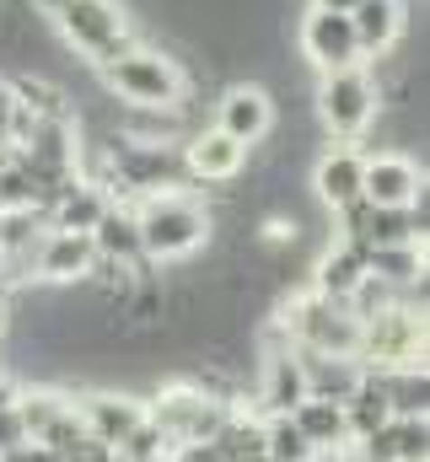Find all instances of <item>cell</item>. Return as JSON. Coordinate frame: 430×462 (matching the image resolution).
<instances>
[{
    "mask_svg": "<svg viewBox=\"0 0 430 462\" xmlns=\"http://www.w3.org/2000/svg\"><path fill=\"white\" fill-rule=\"evenodd\" d=\"M0 462H60L49 447H38V441H16V447H5Z\"/></svg>",
    "mask_w": 430,
    "mask_h": 462,
    "instance_id": "obj_28",
    "label": "cell"
},
{
    "mask_svg": "<svg viewBox=\"0 0 430 462\" xmlns=\"http://www.w3.org/2000/svg\"><path fill=\"white\" fill-rule=\"evenodd\" d=\"M296 43H302V54H307V65L328 76V70H350V65H360V49H355V32H350V16H339V11H307L302 16V32H296Z\"/></svg>",
    "mask_w": 430,
    "mask_h": 462,
    "instance_id": "obj_11",
    "label": "cell"
},
{
    "mask_svg": "<svg viewBox=\"0 0 430 462\" xmlns=\"http://www.w3.org/2000/svg\"><path fill=\"white\" fill-rule=\"evenodd\" d=\"M366 274L388 280L393 291H409L425 280V242H398V247H366Z\"/></svg>",
    "mask_w": 430,
    "mask_h": 462,
    "instance_id": "obj_23",
    "label": "cell"
},
{
    "mask_svg": "<svg viewBox=\"0 0 430 462\" xmlns=\"http://www.w3.org/2000/svg\"><path fill=\"white\" fill-rule=\"evenodd\" d=\"M92 247H98V258L124 263V269H135V274L156 269V263L140 253V226H135V210H129L124 199H113V205L103 210V221L92 226Z\"/></svg>",
    "mask_w": 430,
    "mask_h": 462,
    "instance_id": "obj_15",
    "label": "cell"
},
{
    "mask_svg": "<svg viewBox=\"0 0 430 462\" xmlns=\"http://www.w3.org/2000/svg\"><path fill=\"white\" fill-rule=\"evenodd\" d=\"M258 403H264V414H291L296 403H307V376H302L296 349H269L264 355V365H258Z\"/></svg>",
    "mask_w": 430,
    "mask_h": 462,
    "instance_id": "obj_18",
    "label": "cell"
},
{
    "mask_svg": "<svg viewBox=\"0 0 430 462\" xmlns=\"http://www.w3.org/2000/svg\"><path fill=\"white\" fill-rule=\"evenodd\" d=\"M98 263V247H92V231H54L43 226L38 247H33V274L43 285H81Z\"/></svg>",
    "mask_w": 430,
    "mask_h": 462,
    "instance_id": "obj_10",
    "label": "cell"
},
{
    "mask_svg": "<svg viewBox=\"0 0 430 462\" xmlns=\"http://www.w3.org/2000/svg\"><path fill=\"white\" fill-rule=\"evenodd\" d=\"M302 360V376H307V398H328V403H344L355 387H360V360H344V355H313V349H296Z\"/></svg>",
    "mask_w": 430,
    "mask_h": 462,
    "instance_id": "obj_19",
    "label": "cell"
},
{
    "mask_svg": "<svg viewBox=\"0 0 430 462\" xmlns=\"http://www.w3.org/2000/svg\"><path fill=\"white\" fill-rule=\"evenodd\" d=\"M103 87L113 97H124V108H156V114H183L194 92L189 70L167 49H145V43L103 65Z\"/></svg>",
    "mask_w": 430,
    "mask_h": 462,
    "instance_id": "obj_2",
    "label": "cell"
},
{
    "mask_svg": "<svg viewBox=\"0 0 430 462\" xmlns=\"http://www.w3.org/2000/svg\"><path fill=\"white\" fill-rule=\"evenodd\" d=\"M360 172H366V151L355 145H328L318 162H313V194L328 210H344L360 199Z\"/></svg>",
    "mask_w": 430,
    "mask_h": 462,
    "instance_id": "obj_14",
    "label": "cell"
},
{
    "mask_svg": "<svg viewBox=\"0 0 430 462\" xmlns=\"http://www.w3.org/2000/svg\"><path fill=\"white\" fill-rule=\"evenodd\" d=\"M425 194V172L398 156V151H382V156H366V172H360V199L377 205V210H404Z\"/></svg>",
    "mask_w": 430,
    "mask_h": 462,
    "instance_id": "obj_12",
    "label": "cell"
},
{
    "mask_svg": "<svg viewBox=\"0 0 430 462\" xmlns=\"http://www.w3.org/2000/svg\"><path fill=\"white\" fill-rule=\"evenodd\" d=\"M16 393H22V382H16L11 371H0V409H11V403H16Z\"/></svg>",
    "mask_w": 430,
    "mask_h": 462,
    "instance_id": "obj_30",
    "label": "cell"
},
{
    "mask_svg": "<svg viewBox=\"0 0 430 462\" xmlns=\"http://www.w3.org/2000/svg\"><path fill=\"white\" fill-rule=\"evenodd\" d=\"M11 118H16V97H11V87L0 81V145H11Z\"/></svg>",
    "mask_w": 430,
    "mask_h": 462,
    "instance_id": "obj_29",
    "label": "cell"
},
{
    "mask_svg": "<svg viewBox=\"0 0 430 462\" xmlns=\"http://www.w3.org/2000/svg\"><path fill=\"white\" fill-rule=\"evenodd\" d=\"M178 156H183V172L189 183H237L248 172V145H237L231 134L220 129H189L178 140Z\"/></svg>",
    "mask_w": 430,
    "mask_h": 462,
    "instance_id": "obj_8",
    "label": "cell"
},
{
    "mask_svg": "<svg viewBox=\"0 0 430 462\" xmlns=\"http://www.w3.org/2000/svg\"><path fill=\"white\" fill-rule=\"evenodd\" d=\"M275 328H280V339L291 349H313V355H344V360H355V349H360V323L344 312V301H328L318 291L291 296L280 307Z\"/></svg>",
    "mask_w": 430,
    "mask_h": 462,
    "instance_id": "obj_5",
    "label": "cell"
},
{
    "mask_svg": "<svg viewBox=\"0 0 430 462\" xmlns=\"http://www.w3.org/2000/svg\"><path fill=\"white\" fill-rule=\"evenodd\" d=\"M264 462H313V447L291 414H264Z\"/></svg>",
    "mask_w": 430,
    "mask_h": 462,
    "instance_id": "obj_25",
    "label": "cell"
},
{
    "mask_svg": "<svg viewBox=\"0 0 430 462\" xmlns=\"http://www.w3.org/2000/svg\"><path fill=\"white\" fill-rule=\"evenodd\" d=\"M382 114V87L366 65H350V70H328L318 81V118L333 140H355L366 134Z\"/></svg>",
    "mask_w": 430,
    "mask_h": 462,
    "instance_id": "obj_6",
    "label": "cell"
},
{
    "mask_svg": "<svg viewBox=\"0 0 430 462\" xmlns=\"http://www.w3.org/2000/svg\"><path fill=\"white\" fill-rule=\"evenodd\" d=\"M291 420H296V430L307 436V447H313V452H339V447H350V430H344V403L307 398V403H296V409H291Z\"/></svg>",
    "mask_w": 430,
    "mask_h": 462,
    "instance_id": "obj_22",
    "label": "cell"
},
{
    "mask_svg": "<svg viewBox=\"0 0 430 462\" xmlns=\"http://www.w3.org/2000/svg\"><path fill=\"white\" fill-rule=\"evenodd\" d=\"M382 382L388 414L393 420H430V376L425 365H398V371H371Z\"/></svg>",
    "mask_w": 430,
    "mask_h": 462,
    "instance_id": "obj_20",
    "label": "cell"
},
{
    "mask_svg": "<svg viewBox=\"0 0 430 462\" xmlns=\"http://www.w3.org/2000/svg\"><path fill=\"white\" fill-rule=\"evenodd\" d=\"M113 205V189L98 183V178H70L60 194H54V205H49V226L54 231H92L103 221V210Z\"/></svg>",
    "mask_w": 430,
    "mask_h": 462,
    "instance_id": "obj_16",
    "label": "cell"
},
{
    "mask_svg": "<svg viewBox=\"0 0 430 462\" xmlns=\"http://www.w3.org/2000/svg\"><path fill=\"white\" fill-rule=\"evenodd\" d=\"M393 414H388V398H382V382L366 371L360 376V387L344 398V430H350V441H360V436H371V430H382Z\"/></svg>",
    "mask_w": 430,
    "mask_h": 462,
    "instance_id": "obj_24",
    "label": "cell"
},
{
    "mask_svg": "<svg viewBox=\"0 0 430 462\" xmlns=\"http://www.w3.org/2000/svg\"><path fill=\"white\" fill-rule=\"evenodd\" d=\"M113 457H124V462H173V441L145 420V425H135V430L113 447Z\"/></svg>",
    "mask_w": 430,
    "mask_h": 462,
    "instance_id": "obj_26",
    "label": "cell"
},
{
    "mask_svg": "<svg viewBox=\"0 0 430 462\" xmlns=\"http://www.w3.org/2000/svg\"><path fill=\"white\" fill-rule=\"evenodd\" d=\"M360 371H398V365H425V312L415 307H388L360 323Z\"/></svg>",
    "mask_w": 430,
    "mask_h": 462,
    "instance_id": "obj_7",
    "label": "cell"
},
{
    "mask_svg": "<svg viewBox=\"0 0 430 462\" xmlns=\"http://www.w3.org/2000/svg\"><path fill=\"white\" fill-rule=\"evenodd\" d=\"M313 5H318V11H339V16H350L355 0H313Z\"/></svg>",
    "mask_w": 430,
    "mask_h": 462,
    "instance_id": "obj_31",
    "label": "cell"
},
{
    "mask_svg": "<svg viewBox=\"0 0 430 462\" xmlns=\"http://www.w3.org/2000/svg\"><path fill=\"white\" fill-rule=\"evenodd\" d=\"M350 32H355L360 60H382V54H393V43L404 32V5L398 0H355L350 5Z\"/></svg>",
    "mask_w": 430,
    "mask_h": 462,
    "instance_id": "obj_17",
    "label": "cell"
},
{
    "mask_svg": "<svg viewBox=\"0 0 430 462\" xmlns=\"http://www.w3.org/2000/svg\"><path fill=\"white\" fill-rule=\"evenodd\" d=\"M135 210V226H140V253L151 263H183L194 253H205L215 236V216L210 205L189 199L183 189L173 194H145L129 205Z\"/></svg>",
    "mask_w": 430,
    "mask_h": 462,
    "instance_id": "obj_1",
    "label": "cell"
},
{
    "mask_svg": "<svg viewBox=\"0 0 430 462\" xmlns=\"http://www.w3.org/2000/svg\"><path fill=\"white\" fill-rule=\"evenodd\" d=\"M231 409H237V403L210 398V393L194 387L189 376H173V382H162V387L151 393L145 420L173 441V452H183V447H205V441H215V430L226 425Z\"/></svg>",
    "mask_w": 430,
    "mask_h": 462,
    "instance_id": "obj_4",
    "label": "cell"
},
{
    "mask_svg": "<svg viewBox=\"0 0 430 462\" xmlns=\"http://www.w3.org/2000/svg\"><path fill=\"white\" fill-rule=\"evenodd\" d=\"M76 414H81V425H87V436H92V441L118 447L135 425H145V398L118 393V387H92V393H81V398H76Z\"/></svg>",
    "mask_w": 430,
    "mask_h": 462,
    "instance_id": "obj_13",
    "label": "cell"
},
{
    "mask_svg": "<svg viewBox=\"0 0 430 462\" xmlns=\"http://www.w3.org/2000/svg\"><path fill=\"white\" fill-rule=\"evenodd\" d=\"M215 129L231 134L237 145H258L275 134V97L258 81H231L215 103Z\"/></svg>",
    "mask_w": 430,
    "mask_h": 462,
    "instance_id": "obj_9",
    "label": "cell"
},
{
    "mask_svg": "<svg viewBox=\"0 0 430 462\" xmlns=\"http://www.w3.org/2000/svg\"><path fill=\"white\" fill-rule=\"evenodd\" d=\"M360 280H366V253L350 247V242H333L318 263H313V291L328 296V301H344Z\"/></svg>",
    "mask_w": 430,
    "mask_h": 462,
    "instance_id": "obj_21",
    "label": "cell"
},
{
    "mask_svg": "<svg viewBox=\"0 0 430 462\" xmlns=\"http://www.w3.org/2000/svg\"><path fill=\"white\" fill-rule=\"evenodd\" d=\"M49 27L65 38V49L87 54V65H98V70L135 49V27H129L124 0H60Z\"/></svg>",
    "mask_w": 430,
    "mask_h": 462,
    "instance_id": "obj_3",
    "label": "cell"
},
{
    "mask_svg": "<svg viewBox=\"0 0 430 462\" xmlns=\"http://www.w3.org/2000/svg\"><path fill=\"white\" fill-rule=\"evenodd\" d=\"M398 462H430V420H393Z\"/></svg>",
    "mask_w": 430,
    "mask_h": 462,
    "instance_id": "obj_27",
    "label": "cell"
}]
</instances>
